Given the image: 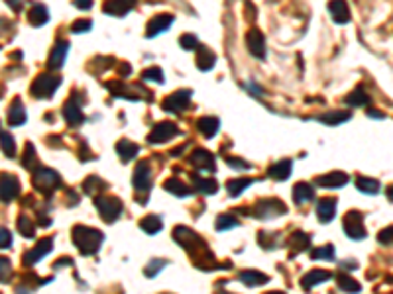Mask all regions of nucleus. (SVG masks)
I'll return each mask as SVG.
<instances>
[{"mask_svg":"<svg viewBox=\"0 0 393 294\" xmlns=\"http://www.w3.org/2000/svg\"><path fill=\"white\" fill-rule=\"evenodd\" d=\"M218 128H220V122H218V118H213V116H204V118H201V120L197 122V129L203 133L204 138L216 136Z\"/></svg>","mask_w":393,"mask_h":294,"instance_id":"obj_27","label":"nucleus"},{"mask_svg":"<svg viewBox=\"0 0 393 294\" xmlns=\"http://www.w3.org/2000/svg\"><path fill=\"white\" fill-rule=\"evenodd\" d=\"M352 118V114L348 110H336V112H329V114L320 116V122L322 124H329V126H336V124H344Z\"/></svg>","mask_w":393,"mask_h":294,"instance_id":"obj_32","label":"nucleus"},{"mask_svg":"<svg viewBox=\"0 0 393 294\" xmlns=\"http://www.w3.org/2000/svg\"><path fill=\"white\" fill-rule=\"evenodd\" d=\"M179 45H181L183 49H187V51H191V49H197V47H199V38H197V36H193V34H185V36H181V38H179Z\"/></svg>","mask_w":393,"mask_h":294,"instance_id":"obj_48","label":"nucleus"},{"mask_svg":"<svg viewBox=\"0 0 393 294\" xmlns=\"http://www.w3.org/2000/svg\"><path fill=\"white\" fill-rule=\"evenodd\" d=\"M291 171H293L291 159H281V161H278V163H273V165L269 167L267 175L275 180H287L291 177Z\"/></svg>","mask_w":393,"mask_h":294,"instance_id":"obj_21","label":"nucleus"},{"mask_svg":"<svg viewBox=\"0 0 393 294\" xmlns=\"http://www.w3.org/2000/svg\"><path fill=\"white\" fill-rule=\"evenodd\" d=\"M8 122H10L12 126H22L26 122V110L20 100H14L12 108H10V112H8Z\"/></svg>","mask_w":393,"mask_h":294,"instance_id":"obj_33","label":"nucleus"},{"mask_svg":"<svg viewBox=\"0 0 393 294\" xmlns=\"http://www.w3.org/2000/svg\"><path fill=\"white\" fill-rule=\"evenodd\" d=\"M344 233L350 237V239H364L366 237V230H364V216L360 214V212H348L346 216H344Z\"/></svg>","mask_w":393,"mask_h":294,"instance_id":"obj_7","label":"nucleus"},{"mask_svg":"<svg viewBox=\"0 0 393 294\" xmlns=\"http://www.w3.org/2000/svg\"><path fill=\"white\" fill-rule=\"evenodd\" d=\"M356 186L366 194H378L380 192V182L376 179H366V177H358L356 179Z\"/></svg>","mask_w":393,"mask_h":294,"instance_id":"obj_39","label":"nucleus"},{"mask_svg":"<svg viewBox=\"0 0 393 294\" xmlns=\"http://www.w3.org/2000/svg\"><path fill=\"white\" fill-rule=\"evenodd\" d=\"M0 145H2L4 153L8 155V157H14V155H16V143H14L12 136L6 133V131H2V129H0Z\"/></svg>","mask_w":393,"mask_h":294,"instance_id":"obj_43","label":"nucleus"},{"mask_svg":"<svg viewBox=\"0 0 393 294\" xmlns=\"http://www.w3.org/2000/svg\"><path fill=\"white\" fill-rule=\"evenodd\" d=\"M309 243H311V237H309L307 233H303V231H295V233L291 235V239H289V245L295 247V251H303V249H307Z\"/></svg>","mask_w":393,"mask_h":294,"instance_id":"obj_41","label":"nucleus"},{"mask_svg":"<svg viewBox=\"0 0 393 294\" xmlns=\"http://www.w3.org/2000/svg\"><path fill=\"white\" fill-rule=\"evenodd\" d=\"M61 85V77L55 73H43L32 83V96L34 98H51L57 87Z\"/></svg>","mask_w":393,"mask_h":294,"instance_id":"obj_2","label":"nucleus"},{"mask_svg":"<svg viewBox=\"0 0 393 294\" xmlns=\"http://www.w3.org/2000/svg\"><path fill=\"white\" fill-rule=\"evenodd\" d=\"M28 20H30L32 26L39 28L50 20V12H48V8H45L43 4H36V6L30 10V14H28Z\"/></svg>","mask_w":393,"mask_h":294,"instance_id":"obj_29","label":"nucleus"},{"mask_svg":"<svg viewBox=\"0 0 393 294\" xmlns=\"http://www.w3.org/2000/svg\"><path fill=\"white\" fill-rule=\"evenodd\" d=\"M175 136H179L177 126H175L173 122H161V124H157V126L150 131L148 141H150V143H165V141H169L171 138H175Z\"/></svg>","mask_w":393,"mask_h":294,"instance_id":"obj_9","label":"nucleus"},{"mask_svg":"<svg viewBox=\"0 0 393 294\" xmlns=\"http://www.w3.org/2000/svg\"><path fill=\"white\" fill-rule=\"evenodd\" d=\"M173 239L177 243H181L187 251L191 249V245H195V247H204V242L195 233V231H191L189 228H183V226H177L175 230H173Z\"/></svg>","mask_w":393,"mask_h":294,"instance_id":"obj_13","label":"nucleus"},{"mask_svg":"<svg viewBox=\"0 0 393 294\" xmlns=\"http://www.w3.org/2000/svg\"><path fill=\"white\" fill-rule=\"evenodd\" d=\"M193 182H195V189L203 194H215L218 191V184L213 179H203V177L193 175Z\"/></svg>","mask_w":393,"mask_h":294,"instance_id":"obj_35","label":"nucleus"},{"mask_svg":"<svg viewBox=\"0 0 393 294\" xmlns=\"http://www.w3.org/2000/svg\"><path fill=\"white\" fill-rule=\"evenodd\" d=\"M311 257L318 261V259H322V261H332L334 259V247L332 245H325V247H318V249H313L311 251Z\"/></svg>","mask_w":393,"mask_h":294,"instance_id":"obj_45","label":"nucleus"},{"mask_svg":"<svg viewBox=\"0 0 393 294\" xmlns=\"http://www.w3.org/2000/svg\"><path fill=\"white\" fill-rule=\"evenodd\" d=\"M252 182H254L252 179H234V180H230L228 184H226V189H228V194L232 196V198H236V196H240V192L246 191V189H248Z\"/></svg>","mask_w":393,"mask_h":294,"instance_id":"obj_40","label":"nucleus"},{"mask_svg":"<svg viewBox=\"0 0 393 294\" xmlns=\"http://www.w3.org/2000/svg\"><path fill=\"white\" fill-rule=\"evenodd\" d=\"M130 65L128 63H122V65H118V73H120V77H128L130 75Z\"/></svg>","mask_w":393,"mask_h":294,"instance_id":"obj_56","label":"nucleus"},{"mask_svg":"<svg viewBox=\"0 0 393 294\" xmlns=\"http://www.w3.org/2000/svg\"><path fill=\"white\" fill-rule=\"evenodd\" d=\"M106 89L114 94L116 98H126V100H140V98H146V100H152L153 94L152 92H144L142 87H128V85H122V83H116V81H110L104 85Z\"/></svg>","mask_w":393,"mask_h":294,"instance_id":"obj_3","label":"nucleus"},{"mask_svg":"<svg viewBox=\"0 0 393 294\" xmlns=\"http://www.w3.org/2000/svg\"><path fill=\"white\" fill-rule=\"evenodd\" d=\"M368 116H372V118H385V114L378 112V110H368Z\"/></svg>","mask_w":393,"mask_h":294,"instance_id":"obj_58","label":"nucleus"},{"mask_svg":"<svg viewBox=\"0 0 393 294\" xmlns=\"http://www.w3.org/2000/svg\"><path fill=\"white\" fill-rule=\"evenodd\" d=\"M83 189H85V192L90 194V196H97L101 191H106L108 184L102 179H99V177H89V179L83 182Z\"/></svg>","mask_w":393,"mask_h":294,"instance_id":"obj_34","label":"nucleus"},{"mask_svg":"<svg viewBox=\"0 0 393 294\" xmlns=\"http://www.w3.org/2000/svg\"><path fill=\"white\" fill-rule=\"evenodd\" d=\"M344 102L350 104V106H366V104L372 102V98H369L368 92L362 89V87H358V89H354L344 98Z\"/></svg>","mask_w":393,"mask_h":294,"instance_id":"obj_31","label":"nucleus"},{"mask_svg":"<svg viewBox=\"0 0 393 294\" xmlns=\"http://www.w3.org/2000/svg\"><path fill=\"white\" fill-rule=\"evenodd\" d=\"M142 77H144V81H152V83H157V85H164L165 83V77H164V73H161V69H159V67L146 69Z\"/></svg>","mask_w":393,"mask_h":294,"instance_id":"obj_46","label":"nucleus"},{"mask_svg":"<svg viewBox=\"0 0 393 294\" xmlns=\"http://www.w3.org/2000/svg\"><path fill=\"white\" fill-rule=\"evenodd\" d=\"M348 182V175L346 173H329V175H322L317 179L318 186H325V189H338V186H344Z\"/></svg>","mask_w":393,"mask_h":294,"instance_id":"obj_22","label":"nucleus"},{"mask_svg":"<svg viewBox=\"0 0 393 294\" xmlns=\"http://www.w3.org/2000/svg\"><path fill=\"white\" fill-rule=\"evenodd\" d=\"M69 47H71V45H69V41H65V39L55 43V47L51 49L50 61H48L50 69H61V67H63L65 57H67V53H69Z\"/></svg>","mask_w":393,"mask_h":294,"instance_id":"obj_19","label":"nucleus"},{"mask_svg":"<svg viewBox=\"0 0 393 294\" xmlns=\"http://www.w3.org/2000/svg\"><path fill=\"white\" fill-rule=\"evenodd\" d=\"M191 163L197 167V169H201V171H213L215 173V157L211 151H206V149H195L193 155H191Z\"/></svg>","mask_w":393,"mask_h":294,"instance_id":"obj_18","label":"nucleus"},{"mask_svg":"<svg viewBox=\"0 0 393 294\" xmlns=\"http://www.w3.org/2000/svg\"><path fill=\"white\" fill-rule=\"evenodd\" d=\"M10 243H12L10 231L4 230V228H0V247H10Z\"/></svg>","mask_w":393,"mask_h":294,"instance_id":"obj_54","label":"nucleus"},{"mask_svg":"<svg viewBox=\"0 0 393 294\" xmlns=\"http://www.w3.org/2000/svg\"><path fill=\"white\" fill-rule=\"evenodd\" d=\"M134 189L138 192H148L152 189V169L148 161H142L134 171Z\"/></svg>","mask_w":393,"mask_h":294,"instance_id":"obj_11","label":"nucleus"},{"mask_svg":"<svg viewBox=\"0 0 393 294\" xmlns=\"http://www.w3.org/2000/svg\"><path fill=\"white\" fill-rule=\"evenodd\" d=\"M330 275L329 271H322V269H315V271H311V273H307L305 275V279L301 281V286H303L305 290H311L313 286H317V284H320V282H325V281H329Z\"/></svg>","mask_w":393,"mask_h":294,"instance_id":"obj_23","label":"nucleus"},{"mask_svg":"<svg viewBox=\"0 0 393 294\" xmlns=\"http://www.w3.org/2000/svg\"><path fill=\"white\" fill-rule=\"evenodd\" d=\"M173 22H175V18H173L171 14H159V16H155V18H152V20L148 22L146 36H148V38H155V36H159L161 32H167L169 28L173 26Z\"/></svg>","mask_w":393,"mask_h":294,"instance_id":"obj_12","label":"nucleus"},{"mask_svg":"<svg viewBox=\"0 0 393 294\" xmlns=\"http://www.w3.org/2000/svg\"><path fill=\"white\" fill-rule=\"evenodd\" d=\"M63 118L71 124V126H79L85 122V116L81 112V104L77 100V94H73L63 106Z\"/></svg>","mask_w":393,"mask_h":294,"instance_id":"obj_15","label":"nucleus"},{"mask_svg":"<svg viewBox=\"0 0 393 294\" xmlns=\"http://www.w3.org/2000/svg\"><path fill=\"white\" fill-rule=\"evenodd\" d=\"M216 63V55L209 47H204L199 43V51H197V67L201 71H211Z\"/></svg>","mask_w":393,"mask_h":294,"instance_id":"obj_25","label":"nucleus"},{"mask_svg":"<svg viewBox=\"0 0 393 294\" xmlns=\"http://www.w3.org/2000/svg\"><path fill=\"white\" fill-rule=\"evenodd\" d=\"M90 28H93V22H90V20H77L75 24L71 26V32L81 34V32H89Z\"/></svg>","mask_w":393,"mask_h":294,"instance_id":"obj_52","label":"nucleus"},{"mask_svg":"<svg viewBox=\"0 0 393 294\" xmlns=\"http://www.w3.org/2000/svg\"><path fill=\"white\" fill-rule=\"evenodd\" d=\"M95 206L99 208L102 220L108 224L116 222L122 214V202L114 196H99V198H95Z\"/></svg>","mask_w":393,"mask_h":294,"instance_id":"obj_4","label":"nucleus"},{"mask_svg":"<svg viewBox=\"0 0 393 294\" xmlns=\"http://www.w3.org/2000/svg\"><path fill=\"white\" fill-rule=\"evenodd\" d=\"M116 151H118V155H120V159H122L124 163H128L130 159H134V157L138 155L140 147L136 145V143H132V141L122 140L116 143Z\"/></svg>","mask_w":393,"mask_h":294,"instance_id":"obj_28","label":"nucleus"},{"mask_svg":"<svg viewBox=\"0 0 393 294\" xmlns=\"http://www.w3.org/2000/svg\"><path fill=\"white\" fill-rule=\"evenodd\" d=\"M224 161H226V163H228L232 169H238V171H248V169H252L248 161H244V159H238V157H228V155H226V157H224Z\"/></svg>","mask_w":393,"mask_h":294,"instance_id":"obj_49","label":"nucleus"},{"mask_svg":"<svg viewBox=\"0 0 393 294\" xmlns=\"http://www.w3.org/2000/svg\"><path fill=\"white\" fill-rule=\"evenodd\" d=\"M240 281L244 284H248V286H260V284H266L269 281V277L260 273V271H242Z\"/></svg>","mask_w":393,"mask_h":294,"instance_id":"obj_30","label":"nucleus"},{"mask_svg":"<svg viewBox=\"0 0 393 294\" xmlns=\"http://www.w3.org/2000/svg\"><path fill=\"white\" fill-rule=\"evenodd\" d=\"M293 198H295L297 204H307V202H311L315 198V189L309 182H299L293 189Z\"/></svg>","mask_w":393,"mask_h":294,"instance_id":"obj_26","label":"nucleus"},{"mask_svg":"<svg viewBox=\"0 0 393 294\" xmlns=\"http://www.w3.org/2000/svg\"><path fill=\"white\" fill-rule=\"evenodd\" d=\"M134 4H136V0H106L102 10L110 16H126Z\"/></svg>","mask_w":393,"mask_h":294,"instance_id":"obj_20","label":"nucleus"},{"mask_svg":"<svg viewBox=\"0 0 393 294\" xmlns=\"http://www.w3.org/2000/svg\"><path fill=\"white\" fill-rule=\"evenodd\" d=\"M391 235H393L391 228H387V230L380 231V235H378V242H380L381 245H391Z\"/></svg>","mask_w":393,"mask_h":294,"instance_id":"obj_53","label":"nucleus"},{"mask_svg":"<svg viewBox=\"0 0 393 294\" xmlns=\"http://www.w3.org/2000/svg\"><path fill=\"white\" fill-rule=\"evenodd\" d=\"M342 267H346V269H356L358 267V263H340Z\"/></svg>","mask_w":393,"mask_h":294,"instance_id":"obj_59","label":"nucleus"},{"mask_svg":"<svg viewBox=\"0 0 393 294\" xmlns=\"http://www.w3.org/2000/svg\"><path fill=\"white\" fill-rule=\"evenodd\" d=\"M104 235L95 228H85V226H75L73 230V243L83 255H95L101 249Z\"/></svg>","mask_w":393,"mask_h":294,"instance_id":"obj_1","label":"nucleus"},{"mask_svg":"<svg viewBox=\"0 0 393 294\" xmlns=\"http://www.w3.org/2000/svg\"><path fill=\"white\" fill-rule=\"evenodd\" d=\"M10 275H12V267H10L8 259L0 257V282H6L10 279Z\"/></svg>","mask_w":393,"mask_h":294,"instance_id":"obj_51","label":"nucleus"},{"mask_svg":"<svg viewBox=\"0 0 393 294\" xmlns=\"http://www.w3.org/2000/svg\"><path fill=\"white\" fill-rule=\"evenodd\" d=\"M336 282H338V288H340L342 292H360V290H362L360 282L350 279L348 275H338V277H336Z\"/></svg>","mask_w":393,"mask_h":294,"instance_id":"obj_38","label":"nucleus"},{"mask_svg":"<svg viewBox=\"0 0 393 294\" xmlns=\"http://www.w3.org/2000/svg\"><path fill=\"white\" fill-rule=\"evenodd\" d=\"M18 230H20V233H22L24 237H28V239L36 235V228H34L32 220L28 216H20V220H18Z\"/></svg>","mask_w":393,"mask_h":294,"instance_id":"obj_44","label":"nucleus"},{"mask_svg":"<svg viewBox=\"0 0 393 294\" xmlns=\"http://www.w3.org/2000/svg\"><path fill=\"white\" fill-rule=\"evenodd\" d=\"M6 2L12 6L14 10H20V8H22V0H6Z\"/></svg>","mask_w":393,"mask_h":294,"instance_id":"obj_57","label":"nucleus"},{"mask_svg":"<svg viewBox=\"0 0 393 294\" xmlns=\"http://www.w3.org/2000/svg\"><path fill=\"white\" fill-rule=\"evenodd\" d=\"M51 243H53V237L41 239L32 251H28V253L24 255V265H36L39 259H43V257L51 251Z\"/></svg>","mask_w":393,"mask_h":294,"instance_id":"obj_16","label":"nucleus"},{"mask_svg":"<svg viewBox=\"0 0 393 294\" xmlns=\"http://www.w3.org/2000/svg\"><path fill=\"white\" fill-rule=\"evenodd\" d=\"M236 226H238V220L232 216V214H220L218 220H216V230L218 231L232 230V228H236Z\"/></svg>","mask_w":393,"mask_h":294,"instance_id":"obj_42","label":"nucleus"},{"mask_svg":"<svg viewBox=\"0 0 393 294\" xmlns=\"http://www.w3.org/2000/svg\"><path fill=\"white\" fill-rule=\"evenodd\" d=\"M161 218L159 216H153V214H150V216H146L142 222H140V228L146 231V233H157V231L161 230Z\"/></svg>","mask_w":393,"mask_h":294,"instance_id":"obj_36","label":"nucleus"},{"mask_svg":"<svg viewBox=\"0 0 393 294\" xmlns=\"http://www.w3.org/2000/svg\"><path fill=\"white\" fill-rule=\"evenodd\" d=\"M165 265H167V261H164V259H153V261H150V265L146 267L144 273H146V277H148V279H153V277H155V275H157V273H159Z\"/></svg>","mask_w":393,"mask_h":294,"instance_id":"obj_47","label":"nucleus"},{"mask_svg":"<svg viewBox=\"0 0 393 294\" xmlns=\"http://www.w3.org/2000/svg\"><path fill=\"white\" fill-rule=\"evenodd\" d=\"M164 189L167 192H171V194H175V196H189L191 194L189 186H187V184H183V182L177 180V179H169L164 184Z\"/></svg>","mask_w":393,"mask_h":294,"instance_id":"obj_37","label":"nucleus"},{"mask_svg":"<svg viewBox=\"0 0 393 294\" xmlns=\"http://www.w3.org/2000/svg\"><path fill=\"white\" fill-rule=\"evenodd\" d=\"M329 14L336 24H348L350 22V10L346 0H330L329 2Z\"/></svg>","mask_w":393,"mask_h":294,"instance_id":"obj_17","label":"nucleus"},{"mask_svg":"<svg viewBox=\"0 0 393 294\" xmlns=\"http://www.w3.org/2000/svg\"><path fill=\"white\" fill-rule=\"evenodd\" d=\"M20 192V184H18V179L12 177V175H2L0 177V200L2 202H10L18 196Z\"/></svg>","mask_w":393,"mask_h":294,"instance_id":"obj_14","label":"nucleus"},{"mask_svg":"<svg viewBox=\"0 0 393 294\" xmlns=\"http://www.w3.org/2000/svg\"><path fill=\"white\" fill-rule=\"evenodd\" d=\"M34 186L39 192H43V194H50V192H53L55 189L61 186V179H59V175L55 171L39 167L38 171H36V175H34Z\"/></svg>","mask_w":393,"mask_h":294,"instance_id":"obj_5","label":"nucleus"},{"mask_svg":"<svg viewBox=\"0 0 393 294\" xmlns=\"http://www.w3.org/2000/svg\"><path fill=\"white\" fill-rule=\"evenodd\" d=\"M317 214L322 224H329L336 214V198H322L317 206Z\"/></svg>","mask_w":393,"mask_h":294,"instance_id":"obj_24","label":"nucleus"},{"mask_svg":"<svg viewBox=\"0 0 393 294\" xmlns=\"http://www.w3.org/2000/svg\"><path fill=\"white\" fill-rule=\"evenodd\" d=\"M26 169H34L38 167V161H36V151H34V145H28V151H26V157L22 159Z\"/></svg>","mask_w":393,"mask_h":294,"instance_id":"obj_50","label":"nucleus"},{"mask_svg":"<svg viewBox=\"0 0 393 294\" xmlns=\"http://www.w3.org/2000/svg\"><path fill=\"white\" fill-rule=\"evenodd\" d=\"M75 6L79 10H89L93 6V0H75Z\"/></svg>","mask_w":393,"mask_h":294,"instance_id":"obj_55","label":"nucleus"},{"mask_svg":"<svg viewBox=\"0 0 393 294\" xmlns=\"http://www.w3.org/2000/svg\"><path fill=\"white\" fill-rule=\"evenodd\" d=\"M287 212V206L283 204L278 198H267V200H262L254 206V216L262 218V220H269V218L275 216H283Z\"/></svg>","mask_w":393,"mask_h":294,"instance_id":"obj_6","label":"nucleus"},{"mask_svg":"<svg viewBox=\"0 0 393 294\" xmlns=\"http://www.w3.org/2000/svg\"><path fill=\"white\" fill-rule=\"evenodd\" d=\"M191 92L189 89H183L173 92L171 96H167L164 100V110L165 112H183L191 106Z\"/></svg>","mask_w":393,"mask_h":294,"instance_id":"obj_8","label":"nucleus"},{"mask_svg":"<svg viewBox=\"0 0 393 294\" xmlns=\"http://www.w3.org/2000/svg\"><path fill=\"white\" fill-rule=\"evenodd\" d=\"M246 45H248V51L252 53L258 59H264L266 57V38L260 30L252 28L248 34H246Z\"/></svg>","mask_w":393,"mask_h":294,"instance_id":"obj_10","label":"nucleus"}]
</instances>
